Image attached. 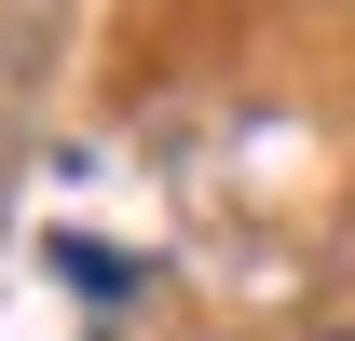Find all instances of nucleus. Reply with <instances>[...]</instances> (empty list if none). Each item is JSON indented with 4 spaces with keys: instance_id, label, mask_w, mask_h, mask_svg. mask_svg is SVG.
Listing matches in <instances>:
<instances>
[{
    "instance_id": "obj_1",
    "label": "nucleus",
    "mask_w": 355,
    "mask_h": 341,
    "mask_svg": "<svg viewBox=\"0 0 355 341\" xmlns=\"http://www.w3.org/2000/svg\"><path fill=\"white\" fill-rule=\"evenodd\" d=\"M42 259H55V273H69L83 300H123V287H137V259H123V246H96V232H55Z\"/></svg>"
}]
</instances>
